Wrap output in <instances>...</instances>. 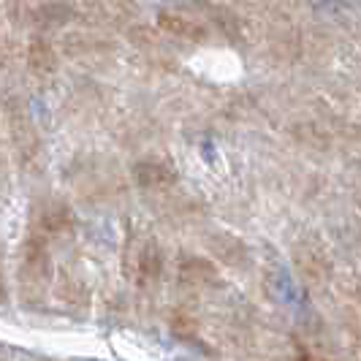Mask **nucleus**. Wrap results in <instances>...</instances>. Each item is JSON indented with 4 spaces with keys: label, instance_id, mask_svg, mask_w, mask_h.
Segmentation results:
<instances>
[{
    "label": "nucleus",
    "instance_id": "1",
    "mask_svg": "<svg viewBox=\"0 0 361 361\" xmlns=\"http://www.w3.org/2000/svg\"><path fill=\"white\" fill-rule=\"evenodd\" d=\"M0 299H3V286H0Z\"/></svg>",
    "mask_w": 361,
    "mask_h": 361
}]
</instances>
